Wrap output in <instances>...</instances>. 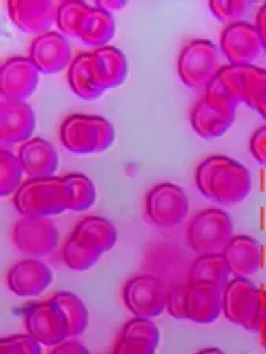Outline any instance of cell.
Masks as SVG:
<instances>
[{
  "instance_id": "cell-1",
  "label": "cell",
  "mask_w": 266,
  "mask_h": 354,
  "mask_svg": "<svg viewBox=\"0 0 266 354\" xmlns=\"http://www.w3.org/2000/svg\"><path fill=\"white\" fill-rule=\"evenodd\" d=\"M196 186L209 202L234 207L251 196L254 183L245 164L225 155H213L197 165Z\"/></svg>"
},
{
  "instance_id": "cell-2",
  "label": "cell",
  "mask_w": 266,
  "mask_h": 354,
  "mask_svg": "<svg viewBox=\"0 0 266 354\" xmlns=\"http://www.w3.org/2000/svg\"><path fill=\"white\" fill-rule=\"evenodd\" d=\"M22 218H50L70 211V187L65 176L26 180L13 196Z\"/></svg>"
},
{
  "instance_id": "cell-3",
  "label": "cell",
  "mask_w": 266,
  "mask_h": 354,
  "mask_svg": "<svg viewBox=\"0 0 266 354\" xmlns=\"http://www.w3.org/2000/svg\"><path fill=\"white\" fill-rule=\"evenodd\" d=\"M60 142L73 155H99L114 145L115 129L101 115L73 113L60 124Z\"/></svg>"
},
{
  "instance_id": "cell-4",
  "label": "cell",
  "mask_w": 266,
  "mask_h": 354,
  "mask_svg": "<svg viewBox=\"0 0 266 354\" xmlns=\"http://www.w3.org/2000/svg\"><path fill=\"white\" fill-rule=\"evenodd\" d=\"M234 238V221L220 208L199 211L186 230V241L197 255H222Z\"/></svg>"
},
{
  "instance_id": "cell-5",
  "label": "cell",
  "mask_w": 266,
  "mask_h": 354,
  "mask_svg": "<svg viewBox=\"0 0 266 354\" xmlns=\"http://www.w3.org/2000/svg\"><path fill=\"white\" fill-rule=\"evenodd\" d=\"M220 68V53L218 46L209 39H192L180 50L178 77L191 90L205 93Z\"/></svg>"
},
{
  "instance_id": "cell-6",
  "label": "cell",
  "mask_w": 266,
  "mask_h": 354,
  "mask_svg": "<svg viewBox=\"0 0 266 354\" xmlns=\"http://www.w3.org/2000/svg\"><path fill=\"white\" fill-rule=\"evenodd\" d=\"M262 295L263 291L252 281L234 277L222 290L224 317L236 326L256 333L260 324Z\"/></svg>"
},
{
  "instance_id": "cell-7",
  "label": "cell",
  "mask_w": 266,
  "mask_h": 354,
  "mask_svg": "<svg viewBox=\"0 0 266 354\" xmlns=\"http://www.w3.org/2000/svg\"><path fill=\"white\" fill-rule=\"evenodd\" d=\"M146 218L160 228H175L189 214V200L183 187L164 181L153 186L145 198Z\"/></svg>"
},
{
  "instance_id": "cell-8",
  "label": "cell",
  "mask_w": 266,
  "mask_h": 354,
  "mask_svg": "<svg viewBox=\"0 0 266 354\" xmlns=\"http://www.w3.org/2000/svg\"><path fill=\"white\" fill-rule=\"evenodd\" d=\"M236 107L235 102L229 100L203 93L191 111V127L202 139H219L234 127Z\"/></svg>"
},
{
  "instance_id": "cell-9",
  "label": "cell",
  "mask_w": 266,
  "mask_h": 354,
  "mask_svg": "<svg viewBox=\"0 0 266 354\" xmlns=\"http://www.w3.org/2000/svg\"><path fill=\"white\" fill-rule=\"evenodd\" d=\"M169 288L155 276L142 274L131 277L123 287V302L137 318L151 319L166 310Z\"/></svg>"
},
{
  "instance_id": "cell-10",
  "label": "cell",
  "mask_w": 266,
  "mask_h": 354,
  "mask_svg": "<svg viewBox=\"0 0 266 354\" xmlns=\"http://www.w3.org/2000/svg\"><path fill=\"white\" fill-rule=\"evenodd\" d=\"M59 238L57 227L48 218H21L11 230L13 244L27 259L39 260L53 254L59 245Z\"/></svg>"
},
{
  "instance_id": "cell-11",
  "label": "cell",
  "mask_w": 266,
  "mask_h": 354,
  "mask_svg": "<svg viewBox=\"0 0 266 354\" xmlns=\"http://www.w3.org/2000/svg\"><path fill=\"white\" fill-rule=\"evenodd\" d=\"M220 53L229 65L247 66L266 53L256 24L241 21L227 26L220 33Z\"/></svg>"
},
{
  "instance_id": "cell-12",
  "label": "cell",
  "mask_w": 266,
  "mask_h": 354,
  "mask_svg": "<svg viewBox=\"0 0 266 354\" xmlns=\"http://www.w3.org/2000/svg\"><path fill=\"white\" fill-rule=\"evenodd\" d=\"M27 334L46 346H59L68 340V324L64 313L53 301L32 304L24 313Z\"/></svg>"
},
{
  "instance_id": "cell-13",
  "label": "cell",
  "mask_w": 266,
  "mask_h": 354,
  "mask_svg": "<svg viewBox=\"0 0 266 354\" xmlns=\"http://www.w3.org/2000/svg\"><path fill=\"white\" fill-rule=\"evenodd\" d=\"M39 71L29 57L16 55L5 60L0 68V91L2 100L26 102L35 93Z\"/></svg>"
},
{
  "instance_id": "cell-14",
  "label": "cell",
  "mask_w": 266,
  "mask_h": 354,
  "mask_svg": "<svg viewBox=\"0 0 266 354\" xmlns=\"http://www.w3.org/2000/svg\"><path fill=\"white\" fill-rule=\"evenodd\" d=\"M29 59L41 74H57L71 65V44L60 32L49 30L33 39Z\"/></svg>"
},
{
  "instance_id": "cell-15",
  "label": "cell",
  "mask_w": 266,
  "mask_h": 354,
  "mask_svg": "<svg viewBox=\"0 0 266 354\" xmlns=\"http://www.w3.org/2000/svg\"><path fill=\"white\" fill-rule=\"evenodd\" d=\"M68 84L73 93L84 101H95L103 96L107 88L95 50L79 53L68 68Z\"/></svg>"
},
{
  "instance_id": "cell-16",
  "label": "cell",
  "mask_w": 266,
  "mask_h": 354,
  "mask_svg": "<svg viewBox=\"0 0 266 354\" xmlns=\"http://www.w3.org/2000/svg\"><path fill=\"white\" fill-rule=\"evenodd\" d=\"M59 3L53 0H10L8 15L21 32L39 37L53 27Z\"/></svg>"
},
{
  "instance_id": "cell-17",
  "label": "cell",
  "mask_w": 266,
  "mask_h": 354,
  "mask_svg": "<svg viewBox=\"0 0 266 354\" xmlns=\"http://www.w3.org/2000/svg\"><path fill=\"white\" fill-rule=\"evenodd\" d=\"M54 281V274L38 259L19 260L8 270L7 283L11 293L19 298H33L44 293Z\"/></svg>"
},
{
  "instance_id": "cell-18",
  "label": "cell",
  "mask_w": 266,
  "mask_h": 354,
  "mask_svg": "<svg viewBox=\"0 0 266 354\" xmlns=\"http://www.w3.org/2000/svg\"><path fill=\"white\" fill-rule=\"evenodd\" d=\"M37 117L27 102L2 100L0 104V140L3 145L26 144L35 131Z\"/></svg>"
},
{
  "instance_id": "cell-19",
  "label": "cell",
  "mask_w": 266,
  "mask_h": 354,
  "mask_svg": "<svg viewBox=\"0 0 266 354\" xmlns=\"http://www.w3.org/2000/svg\"><path fill=\"white\" fill-rule=\"evenodd\" d=\"M24 174L32 180L50 178L59 169V153L55 147L43 137H32L19 147L16 153Z\"/></svg>"
},
{
  "instance_id": "cell-20",
  "label": "cell",
  "mask_w": 266,
  "mask_h": 354,
  "mask_svg": "<svg viewBox=\"0 0 266 354\" xmlns=\"http://www.w3.org/2000/svg\"><path fill=\"white\" fill-rule=\"evenodd\" d=\"M222 313V290L211 283H188L186 317L199 324L214 323Z\"/></svg>"
},
{
  "instance_id": "cell-21",
  "label": "cell",
  "mask_w": 266,
  "mask_h": 354,
  "mask_svg": "<svg viewBox=\"0 0 266 354\" xmlns=\"http://www.w3.org/2000/svg\"><path fill=\"white\" fill-rule=\"evenodd\" d=\"M230 274L234 277L249 279L263 263V249L254 236L235 235L224 252Z\"/></svg>"
},
{
  "instance_id": "cell-22",
  "label": "cell",
  "mask_w": 266,
  "mask_h": 354,
  "mask_svg": "<svg viewBox=\"0 0 266 354\" xmlns=\"http://www.w3.org/2000/svg\"><path fill=\"white\" fill-rule=\"evenodd\" d=\"M70 236L84 248L103 255L117 244L118 233L109 219L101 216H87L77 222Z\"/></svg>"
},
{
  "instance_id": "cell-23",
  "label": "cell",
  "mask_w": 266,
  "mask_h": 354,
  "mask_svg": "<svg viewBox=\"0 0 266 354\" xmlns=\"http://www.w3.org/2000/svg\"><path fill=\"white\" fill-rule=\"evenodd\" d=\"M115 35V19L111 11L101 7H90L76 39L92 48H104Z\"/></svg>"
},
{
  "instance_id": "cell-24",
  "label": "cell",
  "mask_w": 266,
  "mask_h": 354,
  "mask_svg": "<svg viewBox=\"0 0 266 354\" xmlns=\"http://www.w3.org/2000/svg\"><path fill=\"white\" fill-rule=\"evenodd\" d=\"M230 270L222 255H197L188 271V283H211L224 290L230 282Z\"/></svg>"
},
{
  "instance_id": "cell-25",
  "label": "cell",
  "mask_w": 266,
  "mask_h": 354,
  "mask_svg": "<svg viewBox=\"0 0 266 354\" xmlns=\"http://www.w3.org/2000/svg\"><path fill=\"white\" fill-rule=\"evenodd\" d=\"M241 104H247L266 120V70L256 65L243 66Z\"/></svg>"
},
{
  "instance_id": "cell-26",
  "label": "cell",
  "mask_w": 266,
  "mask_h": 354,
  "mask_svg": "<svg viewBox=\"0 0 266 354\" xmlns=\"http://www.w3.org/2000/svg\"><path fill=\"white\" fill-rule=\"evenodd\" d=\"M50 301L64 313L68 324V335L77 337L86 333L88 326V310L84 301L70 291H60Z\"/></svg>"
},
{
  "instance_id": "cell-27",
  "label": "cell",
  "mask_w": 266,
  "mask_h": 354,
  "mask_svg": "<svg viewBox=\"0 0 266 354\" xmlns=\"http://www.w3.org/2000/svg\"><path fill=\"white\" fill-rule=\"evenodd\" d=\"M95 53L98 57L107 91L120 87L128 77L126 55L115 46H104V48L95 49Z\"/></svg>"
},
{
  "instance_id": "cell-28",
  "label": "cell",
  "mask_w": 266,
  "mask_h": 354,
  "mask_svg": "<svg viewBox=\"0 0 266 354\" xmlns=\"http://www.w3.org/2000/svg\"><path fill=\"white\" fill-rule=\"evenodd\" d=\"M90 7L92 5L81 2V0L60 2L57 8V16H55V24H57L61 35L77 38L79 30H81L82 22L86 19Z\"/></svg>"
},
{
  "instance_id": "cell-29",
  "label": "cell",
  "mask_w": 266,
  "mask_h": 354,
  "mask_svg": "<svg viewBox=\"0 0 266 354\" xmlns=\"http://www.w3.org/2000/svg\"><path fill=\"white\" fill-rule=\"evenodd\" d=\"M65 180L70 187V211L82 213L90 209L96 202V187L93 181L84 174H68Z\"/></svg>"
},
{
  "instance_id": "cell-30",
  "label": "cell",
  "mask_w": 266,
  "mask_h": 354,
  "mask_svg": "<svg viewBox=\"0 0 266 354\" xmlns=\"http://www.w3.org/2000/svg\"><path fill=\"white\" fill-rule=\"evenodd\" d=\"M22 175H24V169H22L18 155H15L7 148H2L0 151V196H15L24 183Z\"/></svg>"
},
{
  "instance_id": "cell-31",
  "label": "cell",
  "mask_w": 266,
  "mask_h": 354,
  "mask_svg": "<svg viewBox=\"0 0 266 354\" xmlns=\"http://www.w3.org/2000/svg\"><path fill=\"white\" fill-rule=\"evenodd\" d=\"M61 259H64V263L70 268L71 271L84 272L98 263L101 254L84 248V245H81L70 236L65 241L64 249H61Z\"/></svg>"
},
{
  "instance_id": "cell-32",
  "label": "cell",
  "mask_w": 266,
  "mask_h": 354,
  "mask_svg": "<svg viewBox=\"0 0 266 354\" xmlns=\"http://www.w3.org/2000/svg\"><path fill=\"white\" fill-rule=\"evenodd\" d=\"M208 7L214 18L230 26L235 22H241V19L251 11L252 2H247V0H211L208 2Z\"/></svg>"
},
{
  "instance_id": "cell-33",
  "label": "cell",
  "mask_w": 266,
  "mask_h": 354,
  "mask_svg": "<svg viewBox=\"0 0 266 354\" xmlns=\"http://www.w3.org/2000/svg\"><path fill=\"white\" fill-rule=\"evenodd\" d=\"M120 337H131V339L150 342L155 348L160 345V330H158V326L151 319L146 318L134 317L133 319H129L123 326Z\"/></svg>"
},
{
  "instance_id": "cell-34",
  "label": "cell",
  "mask_w": 266,
  "mask_h": 354,
  "mask_svg": "<svg viewBox=\"0 0 266 354\" xmlns=\"http://www.w3.org/2000/svg\"><path fill=\"white\" fill-rule=\"evenodd\" d=\"M0 354H43L41 344L29 334H15L0 340Z\"/></svg>"
},
{
  "instance_id": "cell-35",
  "label": "cell",
  "mask_w": 266,
  "mask_h": 354,
  "mask_svg": "<svg viewBox=\"0 0 266 354\" xmlns=\"http://www.w3.org/2000/svg\"><path fill=\"white\" fill-rule=\"evenodd\" d=\"M186 293H188V282L169 288L166 310L172 318L188 319L186 317Z\"/></svg>"
},
{
  "instance_id": "cell-36",
  "label": "cell",
  "mask_w": 266,
  "mask_h": 354,
  "mask_svg": "<svg viewBox=\"0 0 266 354\" xmlns=\"http://www.w3.org/2000/svg\"><path fill=\"white\" fill-rule=\"evenodd\" d=\"M111 354H156V348L150 342L131 339V337H118L114 351Z\"/></svg>"
},
{
  "instance_id": "cell-37",
  "label": "cell",
  "mask_w": 266,
  "mask_h": 354,
  "mask_svg": "<svg viewBox=\"0 0 266 354\" xmlns=\"http://www.w3.org/2000/svg\"><path fill=\"white\" fill-rule=\"evenodd\" d=\"M249 150H251L252 158L262 167H266V124L254 131L251 140H249Z\"/></svg>"
},
{
  "instance_id": "cell-38",
  "label": "cell",
  "mask_w": 266,
  "mask_h": 354,
  "mask_svg": "<svg viewBox=\"0 0 266 354\" xmlns=\"http://www.w3.org/2000/svg\"><path fill=\"white\" fill-rule=\"evenodd\" d=\"M50 354H92L88 351V348L86 345H82L81 342L77 340H66L64 344H60L59 346H55Z\"/></svg>"
},
{
  "instance_id": "cell-39",
  "label": "cell",
  "mask_w": 266,
  "mask_h": 354,
  "mask_svg": "<svg viewBox=\"0 0 266 354\" xmlns=\"http://www.w3.org/2000/svg\"><path fill=\"white\" fill-rule=\"evenodd\" d=\"M256 27L260 33V37H262V39H263V44L266 49V3H263L262 7H260V10L257 11Z\"/></svg>"
},
{
  "instance_id": "cell-40",
  "label": "cell",
  "mask_w": 266,
  "mask_h": 354,
  "mask_svg": "<svg viewBox=\"0 0 266 354\" xmlns=\"http://www.w3.org/2000/svg\"><path fill=\"white\" fill-rule=\"evenodd\" d=\"M266 328V291H263L262 295V309H260V324H258V330H262Z\"/></svg>"
},
{
  "instance_id": "cell-41",
  "label": "cell",
  "mask_w": 266,
  "mask_h": 354,
  "mask_svg": "<svg viewBox=\"0 0 266 354\" xmlns=\"http://www.w3.org/2000/svg\"><path fill=\"white\" fill-rule=\"evenodd\" d=\"M124 3H126V2H122V0H118V2H96V7H101V8H104V10L111 11V13H112V10L123 8Z\"/></svg>"
},
{
  "instance_id": "cell-42",
  "label": "cell",
  "mask_w": 266,
  "mask_h": 354,
  "mask_svg": "<svg viewBox=\"0 0 266 354\" xmlns=\"http://www.w3.org/2000/svg\"><path fill=\"white\" fill-rule=\"evenodd\" d=\"M196 354H227V353L219 350V348H203V350H200L199 353H196Z\"/></svg>"
},
{
  "instance_id": "cell-43",
  "label": "cell",
  "mask_w": 266,
  "mask_h": 354,
  "mask_svg": "<svg viewBox=\"0 0 266 354\" xmlns=\"http://www.w3.org/2000/svg\"><path fill=\"white\" fill-rule=\"evenodd\" d=\"M262 345H263L265 351H266V328L262 330Z\"/></svg>"
}]
</instances>
